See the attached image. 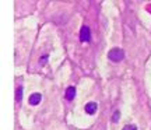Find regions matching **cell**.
I'll return each instance as SVG.
<instances>
[{
  "label": "cell",
  "mask_w": 151,
  "mask_h": 130,
  "mask_svg": "<svg viewBox=\"0 0 151 130\" xmlns=\"http://www.w3.org/2000/svg\"><path fill=\"white\" fill-rule=\"evenodd\" d=\"M41 98H42V95L39 94V92H35V94H32L31 97H29V99H28V102H29V105H38V103L41 102Z\"/></svg>",
  "instance_id": "obj_3"
},
{
  "label": "cell",
  "mask_w": 151,
  "mask_h": 130,
  "mask_svg": "<svg viewBox=\"0 0 151 130\" xmlns=\"http://www.w3.org/2000/svg\"><path fill=\"white\" fill-rule=\"evenodd\" d=\"M46 60H48V56H43V57H41V59H39V65L45 66V65H46Z\"/></svg>",
  "instance_id": "obj_9"
},
{
  "label": "cell",
  "mask_w": 151,
  "mask_h": 130,
  "mask_svg": "<svg viewBox=\"0 0 151 130\" xmlns=\"http://www.w3.org/2000/svg\"><path fill=\"white\" fill-rule=\"evenodd\" d=\"M97 108H98V105L95 102H88L86 105V112L88 115H94L97 112Z\"/></svg>",
  "instance_id": "obj_4"
},
{
  "label": "cell",
  "mask_w": 151,
  "mask_h": 130,
  "mask_svg": "<svg viewBox=\"0 0 151 130\" xmlns=\"http://www.w3.org/2000/svg\"><path fill=\"white\" fill-rule=\"evenodd\" d=\"M119 115H120V112H119V111H116V112L113 113V118H112V122H113V123H116V122L119 120Z\"/></svg>",
  "instance_id": "obj_8"
},
{
  "label": "cell",
  "mask_w": 151,
  "mask_h": 130,
  "mask_svg": "<svg viewBox=\"0 0 151 130\" xmlns=\"http://www.w3.org/2000/svg\"><path fill=\"white\" fill-rule=\"evenodd\" d=\"M122 130H137V126L136 125H126Z\"/></svg>",
  "instance_id": "obj_7"
},
{
  "label": "cell",
  "mask_w": 151,
  "mask_h": 130,
  "mask_svg": "<svg viewBox=\"0 0 151 130\" xmlns=\"http://www.w3.org/2000/svg\"><path fill=\"white\" fill-rule=\"evenodd\" d=\"M108 57L111 62H115V63H119V62H122L124 59V52L123 49L120 48H113L109 50L108 53Z\"/></svg>",
  "instance_id": "obj_1"
},
{
  "label": "cell",
  "mask_w": 151,
  "mask_h": 130,
  "mask_svg": "<svg viewBox=\"0 0 151 130\" xmlns=\"http://www.w3.org/2000/svg\"><path fill=\"white\" fill-rule=\"evenodd\" d=\"M76 97V88L74 87H69L67 90H66V99L67 101H73Z\"/></svg>",
  "instance_id": "obj_5"
},
{
  "label": "cell",
  "mask_w": 151,
  "mask_h": 130,
  "mask_svg": "<svg viewBox=\"0 0 151 130\" xmlns=\"http://www.w3.org/2000/svg\"><path fill=\"white\" fill-rule=\"evenodd\" d=\"M80 39L83 42H90L91 41V29L87 25H83L80 31Z\"/></svg>",
  "instance_id": "obj_2"
},
{
  "label": "cell",
  "mask_w": 151,
  "mask_h": 130,
  "mask_svg": "<svg viewBox=\"0 0 151 130\" xmlns=\"http://www.w3.org/2000/svg\"><path fill=\"white\" fill-rule=\"evenodd\" d=\"M16 99H17V101H21V99H22V88H21V87H20V88H17Z\"/></svg>",
  "instance_id": "obj_6"
}]
</instances>
